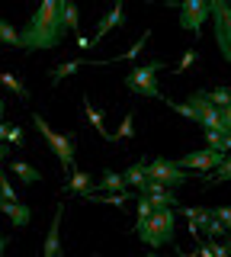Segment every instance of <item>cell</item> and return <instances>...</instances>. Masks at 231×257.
Returning a JSON list of instances; mask_svg holds the SVG:
<instances>
[{
  "label": "cell",
  "mask_w": 231,
  "mask_h": 257,
  "mask_svg": "<svg viewBox=\"0 0 231 257\" xmlns=\"http://www.w3.org/2000/svg\"><path fill=\"white\" fill-rule=\"evenodd\" d=\"M65 39V23H61V0H39L36 13L20 32V48L26 52H42L55 48Z\"/></svg>",
  "instance_id": "obj_1"
},
{
  "label": "cell",
  "mask_w": 231,
  "mask_h": 257,
  "mask_svg": "<svg viewBox=\"0 0 231 257\" xmlns=\"http://www.w3.org/2000/svg\"><path fill=\"white\" fill-rule=\"evenodd\" d=\"M138 238L145 241L148 247H167V244H173L177 241V222H173V209H154L151 212V219L145 225H138Z\"/></svg>",
  "instance_id": "obj_2"
},
{
  "label": "cell",
  "mask_w": 231,
  "mask_h": 257,
  "mask_svg": "<svg viewBox=\"0 0 231 257\" xmlns=\"http://www.w3.org/2000/svg\"><path fill=\"white\" fill-rule=\"evenodd\" d=\"M164 68V61H148V64H138V68H132L129 74L122 77L125 90H132L135 96H151V100H167V96L161 93V87H157V71Z\"/></svg>",
  "instance_id": "obj_3"
},
{
  "label": "cell",
  "mask_w": 231,
  "mask_h": 257,
  "mask_svg": "<svg viewBox=\"0 0 231 257\" xmlns=\"http://www.w3.org/2000/svg\"><path fill=\"white\" fill-rule=\"evenodd\" d=\"M33 125L39 128V135L49 142V148L55 151V158H58L61 171L71 174V171H74V135H61V132H55V128L45 122L39 112H33Z\"/></svg>",
  "instance_id": "obj_4"
},
{
  "label": "cell",
  "mask_w": 231,
  "mask_h": 257,
  "mask_svg": "<svg viewBox=\"0 0 231 257\" xmlns=\"http://www.w3.org/2000/svg\"><path fill=\"white\" fill-rule=\"evenodd\" d=\"M209 20L215 45H218L221 58L231 64V0H209Z\"/></svg>",
  "instance_id": "obj_5"
},
{
  "label": "cell",
  "mask_w": 231,
  "mask_h": 257,
  "mask_svg": "<svg viewBox=\"0 0 231 257\" xmlns=\"http://www.w3.org/2000/svg\"><path fill=\"white\" fill-rule=\"evenodd\" d=\"M145 174H148V180L164 183L167 190H173V187H180V183L189 180V171H183V167H177V161H167V158L148 161V164H145Z\"/></svg>",
  "instance_id": "obj_6"
},
{
  "label": "cell",
  "mask_w": 231,
  "mask_h": 257,
  "mask_svg": "<svg viewBox=\"0 0 231 257\" xmlns=\"http://www.w3.org/2000/svg\"><path fill=\"white\" fill-rule=\"evenodd\" d=\"M189 103L196 106L199 125H205L209 132H221V135H228L225 122H221V109H218V106H215V103L209 100V93H205V90H196L193 96H189Z\"/></svg>",
  "instance_id": "obj_7"
},
{
  "label": "cell",
  "mask_w": 231,
  "mask_h": 257,
  "mask_svg": "<svg viewBox=\"0 0 231 257\" xmlns=\"http://www.w3.org/2000/svg\"><path fill=\"white\" fill-rule=\"evenodd\" d=\"M225 158L228 155L221 148H202V151H193V155H183L177 161V167H183V171H215Z\"/></svg>",
  "instance_id": "obj_8"
},
{
  "label": "cell",
  "mask_w": 231,
  "mask_h": 257,
  "mask_svg": "<svg viewBox=\"0 0 231 257\" xmlns=\"http://www.w3.org/2000/svg\"><path fill=\"white\" fill-rule=\"evenodd\" d=\"M209 20V0H180V26L199 36L202 23Z\"/></svg>",
  "instance_id": "obj_9"
},
{
  "label": "cell",
  "mask_w": 231,
  "mask_h": 257,
  "mask_svg": "<svg viewBox=\"0 0 231 257\" xmlns=\"http://www.w3.org/2000/svg\"><path fill=\"white\" fill-rule=\"evenodd\" d=\"M135 193H138V196H148L154 209H173V206H180L177 196H173V190H167L164 183H157V180H145Z\"/></svg>",
  "instance_id": "obj_10"
},
{
  "label": "cell",
  "mask_w": 231,
  "mask_h": 257,
  "mask_svg": "<svg viewBox=\"0 0 231 257\" xmlns=\"http://www.w3.org/2000/svg\"><path fill=\"white\" fill-rule=\"evenodd\" d=\"M122 23H125V0H116V7H113V10H109V13H106V16L100 20V29H97V36L90 39V48L97 45L103 36H109L113 29H119Z\"/></svg>",
  "instance_id": "obj_11"
},
{
  "label": "cell",
  "mask_w": 231,
  "mask_h": 257,
  "mask_svg": "<svg viewBox=\"0 0 231 257\" xmlns=\"http://www.w3.org/2000/svg\"><path fill=\"white\" fill-rule=\"evenodd\" d=\"M61 215H65V206L55 209V219H52V225H49V235H45L42 257H61V238H58V231H61Z\"/></svg>",
  "instance_id": "obj_12"
},
{
  "label": "cell",
  "mask_w": 231,
  "mask_h": 257,
  "mask_svg": "<svg viewBox=\"0 0 231 257\" xmlns=\"http://www.w3.org/2000/svg\"><path fill=\"white\" fill-rule=\"evenodd\" d=\"M0 212H4L7 219H13L17 228L29 225V206H23L20 199H0Z\"/></svg>",
  "instance_id": "obj_13"
},
{
  "label": "cell",
  "mask_w": 231,
  "mask_h": 257,
  "mask_svg": "<svg viewBox=\"0 0 231 257\" xmlns=\"http://www.w3.org/2000/svg\"><path fill=\"white\" fill-rule=\"evenodd\" d=\"M138 193H129V190H122V193H90V196H84V199H93V203H103V206H116V209H122L129 199H135Z\"/></svg>",
  "instance_id": "obj_14"
},
{
  "label": "cell",
  "mask_w": 231,
  "mask_h": 257,
  "mask_svg": "<svg viewBox=\"0 0 231 257\" xmlns=\"http://www.w3.org/2000/svg\"><path fill=\"white\" fill-rule=\"evenodd\" d=\"M84 116L90 119V125L97 128V132L103 135V139H106V142H113V132L106 128V122H103V112H100V109H97V106L90 103V96H84Z\"/></svg>",
  "instance_id": "obj_15"
},
{
  "label": "cell",
  "mask_w": 231,
  "mask_h": 257,
  "mask_svg": "<svg viewBox=\"0 0 231 257\" xmlns=\"http://www.w3.org/2000/svg\"><path fill=\"white\" fill-rule=\"evenodd\" d=\"M97 190H109V193H122L125 190V177L116 171H103L100 180H93V193Z\"/></svg>",
  "instance_id": "obj_16"
},
{
  "label": "cell",
  "mask_w": 231,
  "mask_h": 257,
  "mask_svg": "<svg viewBox=\"0 0 231 257\" xmlns=\"http://www.w3.org/2000/svg\"><path fill=\"white\" fill-rule=\"evenodd\" d=\"M65 193H81V196H90V193H93V180H90V174H84V171H71V180H68Z\"/></svg>",
  "instance_id": "obj_17"
},
{
  "label": "cell",
  "mask_w": 231,
  "mask_h": 257,
  "mask_svg": "<svg viewBox=\"0 0 231 257\" xmlns=\"http://www.w3.org/2000/svg\"><path fill=\"white\" fill-rule=\"evenodd\" d=\"M84 64H90V61H87V58H74V61H65V64H58V68H52V71H49L52 84H61V80H65V77L77 74V71H81Z\"/></svg>",
  "instance_id": "obj_18"
},
{
  "label": "cell",
  "mask_w": 231,
  "mask_h": 257,
  "mask_svg": "<svg viewBox=\"0 0 231 257\" xmlns=\"http://www.w3.org/2000/svg\"><path fill=\"white\" fill-rule=\"evenodd\" d=\"M7 167H10V171L17 174L23 183H36V180H42V171H36V167H33V164H26V161H10Z\"/></svg>",
  "instance_id": "obj_19"
},
{
  "label": "cell",
  "mask_w": 231,
  "mask_h": 257,
  "mask_svg": "<svg viewBox=\"0 0 231 257\" xmlns=\"http://www.w3.org/2000/svg\"><path fill=\"white\" fill-rule=\"evenodd\" d=\"M61 23H65V29H68V32H77V29H81V10H77L74 0L61 4Z\"/></svg>",
  "instance_id": "obj_20"
},
{
  "label": "cell",
  "mask_w": 231,
  "mask_h": 257,
  "mask_svg": "<svg viewBox=\"0 0 231 257\" xmlns=\"http://www.w3.org/2000/svg\"><path fill=\"white\" fill-rule=\"evenodd\" d=\"M0 84H4L7 90H13V93L20 96V100H29V87L23 84L17 74H10V71H0Z\"/></svg>",
  "instance_id": "obj_21"
},
{
  "label": "cell",
  "mask_w": 231,
  "mask_h": 257,
  "mask_svg": "<svg viewBox=\"0 0 231 257\" xmlns=\"http://www.w3.org/2000/svg\"><path fill=\"white\" fill-rule=\"evenodd\" d=\"M180 215H186V222L199 225V228H205V225L212 222V212H209V209H193V206H180Z\"/></svg>",
  "instance_id": "obj_22"
},
{
  "label": "cell",
  "mask_w": 231,
  "mask_h": 257,
  "mask_svg": "<svg viewBox=\"0 0 231 257\" xmlns=\"http://www.w3.org/2000/svg\"><path fill=\"white\" fill-rule=\"evenodd\" d=\"M148 39H151V32H141V39H138V42H135V45L129 48V52L116 55V58H106V61H100V64H116V61H132V58H138V52L145 48V42H148Z\"/></svg>",
  "instance_id": "obj_23"
},
{
  "label": "cell",
  "mask_w": 231,
  "mask_h": 257,
  "mask_svg": "<svg viewBox=\"0 0 231 257\" xmlns=\"http://www.w3.org/2000/svg\"><path fill=\"white\" fill-rule=\"evenodd\" d=\"M122 177H125V187H135V190H138L141 183L148 180V174H145V161H138V164H132V167H129V171H125Z\"/></svg>",
  "instance_id": "obj_24"
},
{
  "label": "cell",
  "mask_w": 231,
  "mask_h": 257,
  "mask_svg": "<svg viewBox=\"0 0 231 257\" xmlns=\"http://www.w3.org/2000/svg\"><path fill=\"white\" fill-rule=\"evenodd\" d=\"M135 212H138V219H135V228H138V225H145L151 219V212H154L151 199L148 196H135Z\"/></svg>",
  "instance_id": "obj_25"
},
{
  "label": "cell",
  "mask_w": 231,
  "mask_h": 257,
  "mask_svg": "<svg viewBox=\"0 0 231 257\" xmlns=\"http://www.w3.org/2000/svg\"><path fill=\"white\" fill-rule=\"evenodd\" d=\"M125 139H135V112H125L119 132L113 135V142H125Z\"/></svg>",
  "instance_id": "obj_26"
},
{
  "label": "cell",
  "mask_w": 231,
  "mask_h": 257,
  "mask_svg": "<svg viewBox=\"0 0 231 257\" xmlns=\"http://www.w3.org/2000/svg\"><path fill=\"white\" fill-rule=\"evenodd\" d=\"M221 180H231V155L221 161L218 167H215L212 177H205V187H212V183H221Z\"/></svg>",
  "instance_id": "obj_27"
},
{
  "label": "cell",
  "mask_w": 231,
  "mask_h": 257,
  "mask_svg": "<svg viewBox=\"0 0 231 257\" xmlns=\"http://www.w3.org/2000/svg\"><path fill=\"white\" fill-rule=\"evenodd\" d=\"M0 45H20V29H13L7 20H0Z\"/></svg>",
  "instance_id": "obj_28"
},
{
  "label": "cell",
  "mask_w": 231,
  "mask_h": 257,
  "mask_svg": "<svg viewBox=\"0 0 231 257\" xmlns=\"http://www.w3.org/2000/svg\"><path fill=\"white\" fill-rule=\"evenodd\" d=\"M164 103H167V109L180 112L183 119H193V122H199V116H196V106H193V103H173V100H164Z\"/></svg>",
  "instance_id": "obj_29"
},
{
  "label": "cell",
  "mask_w": 231,
  "mask_h": 257,
  "mask_svg": "<svg viewBox=\"0 0 231 257\" xmlns=\"http://www.w3.org/2000/svg\"><path fill=\"white\" fill-rule=\"evenodd\" d=\"M205 93H209V100H212L218 109L231 106V90H228V87H215V90H205Z\"/></svg>",
  "instance_id": "obj_30"
},
{
  "label": "cell",
  "mask_w": 231,
  "mask_h": 257,
  "mask_svg": "<svg viewBox=\"0 0 231 257\" xmlns=\"http://www.w3.org/2000/svg\"><path fill=\"white\" fill-rule=\"evenodd\" d=\"M196 61H199V55L193 52V48H186V52H183V58H180V64L173 68V74H183V71H189V68H193Z\"/></svg>",
  "instance_id": "obj_31"
},
{
  "label": "cell",
  "mask_w": 231,
  "mask_h": 257,
  "mask_svg": "<svg viewBox=\"0 0 231 257\" xmlns=\"http://www.w3.org/2000/svg\"><path fill=\"white\" fill-rule=\"evenodd\" d=\"M202 231H205V235H209V238H221V235H228V228H225V225H221L218 219H215V215H212V222L205 225Z\"/></svg>",
  "instance_id": "obj_32"
},
{
  "label": "cell",
  "mask_w": 231,
  "mask_h": 257,
  "mask_svg": "<svg viewBox=\"0 0 231 257\" xmlns=\"http://www.w3.org/2000/svg\"><path fill=\"white\" fill-rule=\"evenodd\" d=\"M212 215H215V219H218V222L231 231V206H218V209H212Z\"/></svg>",
  "instance_id": "obj_33"
},
{
  "label": "cell",
  "mask_w": 231,
  "mask_h": 257,
  "mask_svg": "<svg viewBox=\"0 0 231 257\" xmlns=\"http://www.w3.org/2000/svg\"><path fill=\"white\" fill-rule=\"evenodd\" d=\"M209 251H212V257H228L231 251H228V244H221L218 238H212L209 241Z\"/></svg>",
  "instance_id": "obj_34"
},
{
  "label": "cell",
  "mask_w": 231,
  "mask_h": 257,
  "mask_svg": "<svg viewBox=\"0 0 231 257\" xmlns=\"http://www.w3.org/2000/svg\"><path fill=\"white\" fill-rule=\"evenodd\" d=\"M0 199H20V196H17V190H13V183L7 180V177L0 180Z\"/></svg>",
  "instance_id": "obj_35"
},
{
  "label": "cell",
  "mask_w": 231,
  "mask_h": 257,
  "mask_svg": "<svg viewBox=\"0 0 231 257\" xmlns=\"http://www.w3.org/2000/svg\"><path fill=\"white\" fill-rule=\"evenodd\" d=\"M7 145H23V128L20 125H10V132H7Z\"/></svg>",
  "instance_id": "obj_36"
},
{
  "label": "cell",
  "mask_w": 231,
  "mask_h": 257,
  "mask_svg": "<svg viewBox=\"0 0 231 257\" xmlns=\"http://www.w3.org/2000/svg\"><path fill=\"white\" fill-rule=\"evenodd\" d=\"M205 139H209V148H221V132H205Z\"/></svg>",
  "instance_id": "obj_37"
},
{
  "label": "cell",
  "mask_w": 231,
  "mask_h": 257,
  "mask_svg": "<svg viewBox=\"0 0 231 257\" xmlns=\"http://www.w3.org/2000/svg\"><path fill=\"white\" fill-rule=\"evenodd\" d=\"M221 122H225V128L231 132V106H225V109H221Z\"/></svg>",
  "instance_id": "obj_38"
},
{
  "label": "cell",
  "mask_w": 231,
  "mask_h": 257,
  "mask_svg": "<svg viewBox=\"0 0 231 257\" xmlns=\"http://www.w3.org/2000/svg\"><path fill=\"white\" fill-rule=\"evenodd\" d=\"M221 151H225V155H231V132L221 135Z\"/></svg>",
  "instance_id": "obj_39"
},
{
  "label": "cell",
  "mask_w": 231,
  "mask_h": 257,
  "mask_svg": "<svg viewBox=\"0 0 231 257\" xmlns=\"http://www.w3.org/2000/svg\"><path fill=\"white\" fill-rule=\"evenodd\" d=\"M7 155H10V145L0 142V164H7Z\"/></svg>",
  "instance_id": "obj_40"
},
{
  "label": "cell",
  "mask_w": 231,
  "mask_h": 257,
  "mask_svg": "<svg viewBox=\"0 0 231 257\" xmlns=\"http://www.w3.org/2000/svg\"><path fill=\"white\" fill-rule=\"evenodd\" d=\"M7 132H10V125H7V122H0V142L7 139Z\"/></svg>",
  "instance_id": "obj_41"
},
{
  "label": "cell",
  "mask_w": 231,
  "mask_h": 257,
  "mask_svg": "<svg viewBox=\"0 0 231 257\" xmlns=\"http://www.w3.org/2000/svg\"><path fill=\"white\" fill-rule=\"evenodd\" d=\"M7 244H10V238H7V235H0V257H4V247Z\"/></svg>",
  "instance_id": "obj_42"
},
{
  "label": "cell",
  "mask_w": 231,
  "mask_h": 257,
  "mask_svg": "<svg viewBox=\"0 0 231 257\" xmlns=\"http://www.w3.org/2000/svg\"><path fill=\"white\" fill-rule=\"evenodd\" d=\"M4 112H7V100H0V122H4Z\"/></svg>",
  "instance_id": "obj_43"
},
{
  "label": "cell",
  "mask_w": 231,
  "mask_h": 257,
  "mask_svg": "<svg viewBox=\"0 0 231 257\" xmlns=\"http://www.w3.org/2000/svg\"><path fill=\"white\" fill-rule=\"evenodd\" d=\"M4 177H7V164H0V180H4Z\"/></svg>",
  "instance_id": "obj_44"
},
{
  "label": "cell",
  "mask_w": 231,
  "mask_h": 257,
  "mask_svg": "<svg viewBox=\"0 0 231 257\" xmlns=\"http://www.w3.org/2000/svg\"><path fill=\"white\" fill-rule=\"evenodd\" d=\"M228 251H231V238H228Z\"/></svg>",
  "instance_id": "obj_45"
},
{
  "label": "cell",
  "mask_w": 231,
  "mask_h": 257,
  "mask_svg": "<svg viewBox=\"0 0 231 257\" xmlns=\"http://www.w3.org/2000/svg\"><path fill=\"white\" fill-rule=\"evenodd\" d=\"M151 257H154V254H151Z\"/></svg>",
  "instance_id": "obj_46"
}]
</instances>
